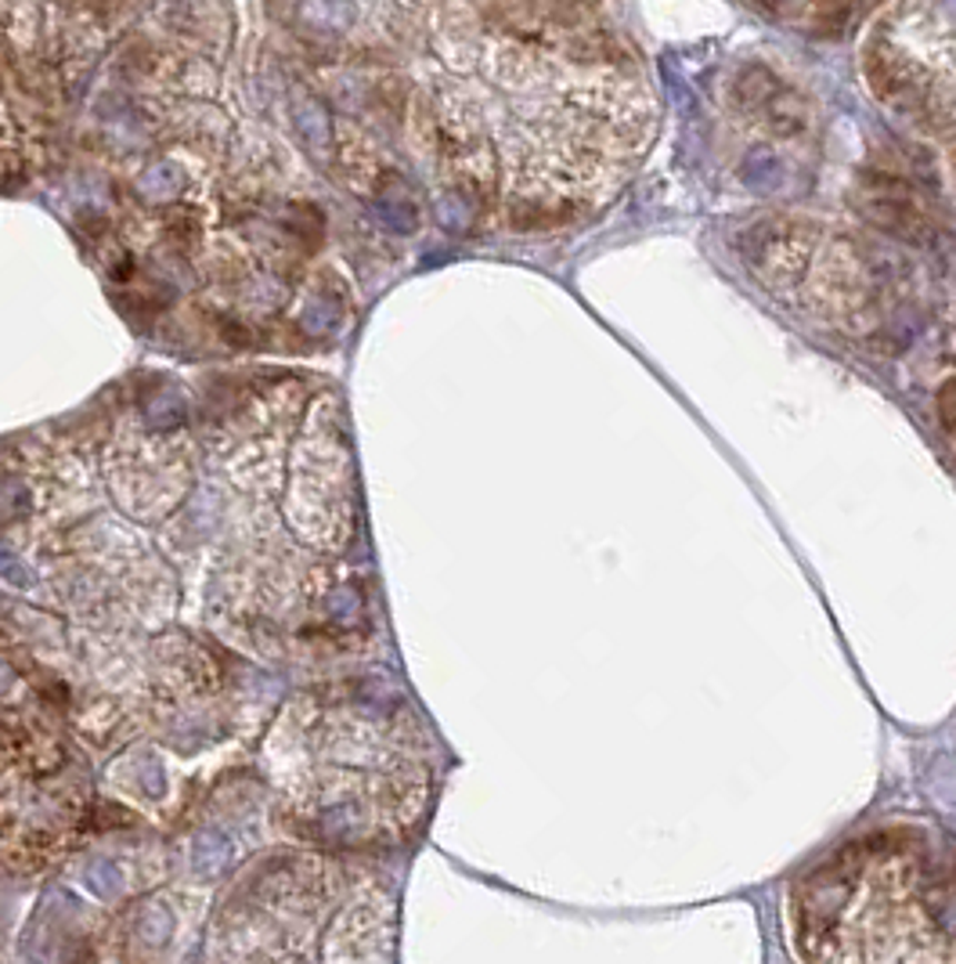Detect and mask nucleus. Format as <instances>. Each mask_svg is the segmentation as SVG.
Listing matches in <instances>:
<instances>
[{"label": "nucleus", "instance_id": "f257e3e1", "mask_svg": "<svg viewBox=\"0 0 956 964\" xmlns=\"http://www.w3.org/2000/svg\"><path fill=\"white\" fill-rule=\"evenodd\" d=\"M455 192L571 218L611 203L657 134V98L614 30L567 11L534 30L455 33L433 83Z\"/></svg>", "mask_w": 956, "mask_h": 964}, {"label": "nucleus", "instance_id": "f03ea898", "mask_svg": "<svg viewBox=\"0 0 956 964\" xmlns=\"http://www.w3.org/2000/svg\"><path fill=\"white\" fill-rule=\"evenodd\" d=\"M802 964H956V845L885 824L831 848L787 892Z\"/></svg>", "mask_w": 956, "mask_h": 964}, {"label": "nucleus", "instance_id": "7ed1b4c3", "mask_svg": "<svg viewBox=\"0 0 956 964\" xmlns=\"http://www.w3.org/2000/svg\"><path fill=\"white\" fill-rule=\"evenodd\" d=\"M871 91L956 145V0H885L863 40Z\"/></svg>", "mask_w": 956, "mask_h": 964}, {"label": "nucleus", "instance_id": "20e7f679", "mask_svg": "<svg viewBox=\"0 0 956 964\" xmlns=\"http://www.w3.org/2000/svg\"><path fill=\"white\" fill-rule=\"evenodd\" d=\"M755 250L747 253L755 275L773 285L787 304L819 322L856 329L877 311V279L866 253L852 239L805 221H773L755 228Z\"/></svg>", "mask_w": 956, "mask_h": 964}, {"label": "nucleus", "instance_id": "39448f33", "mask_svg": "<svg viewBox=\"0 0 956 964\" xmlns=\"http://www.w3.org/2000/svg\"><path fill=\"white\" fill-rule=\"evenodd\" d=\"M744 4L779 26L816 33L831 30V26H845L871 0H744Z\"/></svg>", "mask_w": 956, "mask_h": 964}, {"label": "nucleus", "instance_id": "423d86ee", "mask_svg": "<svg viewBox=\"0 0 956 964\" xmlns=\"http://www.w3.org/2000/svg\"><path fill=\"white\" fill-rule=\"evenodd\" d=\"M293 127L300 141L308 145L318 160H325L336 145V127H332V112L325 109L322 98H314L308 91H296L293 94Z\"/></svg>", "mask_w": 956, "mask_h": 964}, {"label": "nucleus", "instance_id": "0eeeda50", "mask_svg": "<svg viewBox=\"0 0 956 964\" xmlns=\"http://www.w3.org/2000/svg\"><path fill=\"white\" fill-rule=\"evenodd\" d=\"M231 856H235V848H231V839L224 831L202 827L195 834V842H192V871H195V877H202V882L221 877L228 871Z\"/></svg>", "mask_w": 956, "mask_h": 964}, {"label": "nucleus", "instance_id": "6e6552de", "mask_svg": "<svg viewBox=\"0 0 956 964\" xmlns=\"http://www.w3.org/2000/svg\"><path fill=\"white\" fill-rule=\"evenodd\" d=\"M358 19V0H303L300 22L318 33H343Z\"/></svg>", "mask_w": 956, "mask_h": 964}, {"label": "nucleus", "instance_id": "1a4fd4ad", "mask_svg": "<svg viewBox=\"0 0 956 964\" xmlns=\"http://www.w3.org/2000/svg\"><path fill=\"white\" fill-rule=\"evenodd\" d=\"M138 192L149 203H173L184 192V174L170 160H155L138 174Z\"/></svg>", "mask_w": 956, "mask_h": 964}, {"label": "nucleus", "instance_id": "9d476101", "mask_svg": "<svg viewBox=\"0 0 956 964\" xmlns=\"http://www.w3.org/2000/svg\"><path fill=\"white\" fill-rule=\"evenodd\" d=\"M188 415V405L178 386H159L149 398H144V426L155 430V434H167V430H178Z\"/></svg>", "mask_w": 956, "mask_h": 964}, {"label": "nucleus", "instance_id": "9b49d317", "mask_svg": "<svg viewBox=\"0 0 956 964\" xmlns=\"http://www.w3.org/2000/svg\"><path fill=\"white\" fill-rule=\"evenodd\" d=\"M375 210H380V218L394 228V232L401 235H412L419 228V210H415V199L401 189V184H390V189H383L380 195H375Z\"/></svg>", "mask_w": 956, "mask_h": 964}, {"label": "nucleus", "instance_id": "f8f14e48", "mask_svg": "<svg viewBox=\"0 0 956 964\" xmlns=\"http://www.w3.org/2000/svg\"><path fill=\"white\" fill-rule=\"evenodd\" d=\"M138 935H141V943L152 946V950L167 946L170 935H173V911H170V906L167 903L144 906L141 917H138Z\"/></svg>", "mask_w": 956, "mask_h": 964}, {"label": "nucleus", "instance_id": "ddd939ff", "mask_svg": "<svg viewBox=\"0 0 956 964\" xmlns=\"http://www.w3.org/2000/svg\"><path fill=\"white\" fill-rule=\"evenodd\" d=\"M83 882H87V888H91L94 896H101V900L123 896V874L115 871L109 860H91V863H87Z\"/></svg>", "mask_w": 956, "mask_h": 964}, {"label": "nucleus", "instance_id": "4468645a", "mask_svg": "<svg viewBox=\"0 0 956 964\" xmlns=\"http://www.w3.org/2000/svg\"><path fill=\"white\" fill-rule=\"evenodd\" d=\"M300 322H303V329H308L311 337H325L329 329L340 322V304H336V300H329V297H314Z\"/></svg>", "mask_w": 956, "mask_h": 964}, {"label": "nucleus", "instance_id": "2eb2a0df", "mask_svg": "<svg viewBox=\"0 0 956 964\" xmlns=\"http://www.w3.org/2000/svg\"><path fill=\"white\" fill-rule=\"evenodd\" d=\"M138 784H141L144 795H152V799L163 795V791H167L163 762H155V759H141V766H138Z\"/></svg>", "mask_w": 956, "mask_h": 964}, {"label": "nucleus", "instance_id": "dca6fc26", "mask_svg": "<svg viewBox=\"0 0 956 964\" xmlns=\"http://www.w3.org/2000/svg\"><path fill=\"white\" fill-rule=\"evenodd\" d=\"M0 579L11 582V585H19V589H26V585H33V571H29L14 553L0 550Z\"/></svg>", "mask_w": 956, "mask_h": 964}, {"label": "nucleus", "instance_id": "f3484780", "mask_svg": "<svg viewBox=\"0 0 956 964\" xmlns=\"http://www.w3.org/2000/svg\"><path fill=\"white\" fill-rule=\"evenodd\" d=\"M358 611H361V600H358L354 589H340V593L329 600V614L340 617V622H351Z\"/></svg>", "mask_w": 956, "mask_h": 964}, {"label": "nucleus", "instance_id": "a211bd4d", "mask_svg": "<svg viewBox=\"0 0 956 964\" xmlns=\"http://www.w3.org/2000/svg\"><path fill=\"white\" fill-rule=\"evenodd\" d=\"M938 420H943L949 434H956V380H949L943 391H938Z\"/></svg>", "mask_w": 956, "mask_h": 964}, {"label": "nucleus", "instance_id": "6ab92c4d", "mask_svg": "<svg viewBox=\"0 0 956 964\" xmlns=\"http://www.w3.org/2000/svg\"><path fill=\"white\" fill-rule=\"evenodd\" d=\"M8 683H11V665L8 661H0V690H4Z\"/></svg>", "mask_w": 956, "mask_h": 964}]
</instances>
